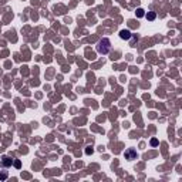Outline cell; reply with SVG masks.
Wrapping results in <instances>:
<instances>
[{
  "label": "cell",
  "instance_id": "ba28073f",
  "mask_svg": "<svg viewBox=\"0 0 182 182\" xmlns=\"http://www.w3.org/2000/svg\"><path fill=\"white\" fill-rule=\"evenodd\" d=\"M151 145L156 146V145H158V140H156V138H152V140H151Z\"/></svg>",
  "mask_w": 182,
  "mask_h": 182
},
{
  "label": "cell",
  "instance_id": "8992f818",
  "mask_svg": "<svg viewBox=\"0 0 182 182\" xmlns=\"http://www.w3.org/2000/svg\"><path fill=\"white\" fill-rule=\"evenodd\" d=\"M145 13H144V9H138L137 10V17H144Z\"/></svg>",
  "mask_w": 182,
  "mask_h": 182
},
{
  "label": "cell",
  "instance_id": "9c48e42d",
  "mask_svg": "<svg viewBox=\"0 0 182 182\" xmlns=\"http://www.w3.org/2000/svg\"><path fill=\"white\" fill-rule=\"evenodd\" d=\"M85 154H88V155L93 154V148H87V149H85Z\"/></svg>",
  "mask_w": 182,
  "mask_h": 182
},
{
  "label": "cell",
  "instance_id": "7a4b0ae2",
  "mask_svg": "<svg viewBox=\"0 0 182 182\" xmlns=\"http://www.w3.org/2000/svg\"><path fill=\"white\" fill-rule=\"evenodd\" d=\"M124 156H125V159H128V161L137 159V151H135L134 148H128V149H125Z\"/></svg>",
  "mask_w": 182,
  "mask_h": 182
},
{
  "label": "cell",
  "instance_id": "52a82bcc",
  "mask_svg": "<svg viewBox=\"0 0 182 182\" xmlns=\"http://www.w3.org/2000/svg\"><path fill=\"white\" fill-rule=\"evenodd\" d=\"M4 179H7V172L6 171H1L0 172V181H4Z\"/></svg>",
  "mask_w": 182,
  "mask_h": 182
},
{
  "label": "cell",
  "instance_id": "6da1fadb",
  "mask_svg": "<svg viewBox=\"0 0 182 182\" xmlns=\"http://www.w3.org/2000/svg\"><path fill=\"white\" fill-rule=\"evenodd\" d=\"M109 50H111V41H109V38H107V37L101 38L98 41V44H97V51L100 54H108Z\"/></svg>",
  "mask_w": 182,
  "mask_h": 182
},
{
  "label": "cell",
  "instance_id": "3957f363",
  "mask_svg": "<svg viewBox=\"0 0 182 182\" xmlns=\"http://www.w3.org/2000/svg\"><path fill=\"white\" fill-rule=\"evenodd\" d=\"M11 164H13V159H11L10 156H3V159H1V165H3L4 168L11 167Z\"/></svg>",
  "mask_w": 182,
  "mask_h": 182
},
{
  "label": "cell",
  "instance_id": "30bf717a",
  "mask_svg": "<svg viewBox=\"0 0 182 182\" xmlns=\"http://www.w3.org/2000/svg\"><path fill=\"white\" fill-rule=\"evenodd\" d=\"M20 165H21L20 161H14V167H16V168H20Z\"/></svg>",
  "mask_w": 182,
  "mask_h": 182
},
{
  "label": "cell",
  "instance_id": "277c9868",
  "mask_svg": "<svg viewBox=\"0 0 182 182\" xmlns=\"http://www.w3.org/2000/svg\"><path fill=\"white\" fill-rule=\"evenodd\" d=\"M120 37H121L122 40H130V38H131V32H130V30H121V32H120Z\"/></svg>",
  "mask_w": 182,
  "mask_h": 182
},
{
  "label": "cell",
  "instance_id": "5b68a950",
  "mask_svg": "<svg viewBox=\"0 0 182 182\" xmlns=\"http://www.w3.org/2000/svg\"><path fill=\"white\" fill-rule=\"evenodd\" d=\"M145 17H146V19H148V20H151V21H152V20H155V17H156V14H155L154 11H148V13H146V14H145Z\"/></svg>",
  "mask_w": 182,
  "mask_h": 182
}]
</instances>
